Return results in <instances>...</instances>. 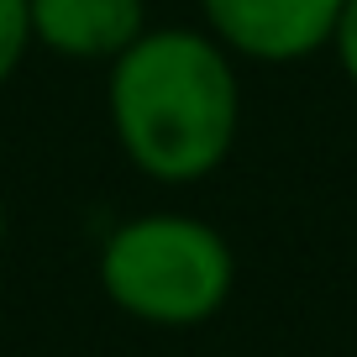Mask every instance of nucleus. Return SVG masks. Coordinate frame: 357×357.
Listing matches in <instances>:
<instances>
[{"mask_svg": "<svg viewBox=\"0 0 357 357\" xmlns=\"http://www.w3.org/2000/svg\"><path fill=\"white\" fill-rule=\"evenodd\" d=\"M105 121L142 178L205 184L242 137V63L205 26L158 22L105 63Z\"/></svg>", "mask_w": 357, "mask_h": 357, "instance_id": "f257e3e1", "label": "nucleus"}, {"mask_svg": "<svg viewBox=\"0 0 357 357\" xmlns=\"http://www.w3.org/2000/svg\"><path fill=\"white\" fill-rule=\"evenodd\" d=\"M331 53H336V63H342L347 84L357 89V0L342 6V22H336V32H331Z\"/></svg>", "mask_w": 357, "mask_h": 357, "instance_id": "423d86ee", "label": "nucleus"}, {"mask_svg": "<svg viewBox=\"0 0 357 357\" xmlns=\"http://www.w3.org/2000/svg\"><path fill=\"white\" fill-rule=\"evenodd\" d=\"M32 43L68 63H111L153 26L147 0H26Z\"/></svg>", "mask_w": 357, "mask_h": 357, "instance_id": "20e7f679", "label": "nucleus"}, {"mask_svg": "<svg viewBox=\"0 0 357 357\" xmlns=\"http://www.w3.org/2000/svg\"><path fill=\"white\" fill-rule=\"evenodd\" d=\"M6 231H11V215H6V200H0V247H6Z\"/></svg>", "mask_w": 357, "mask_h": 357, "instance_id": "0eeeda50", "label": "nucleus"}, {"mask_svg": "<svg viewBox=\"0 0 357 357\" xmlns=\"http://www.w3.org/2000/svg\"><path fill=\"white\" fill-rule=\"evenodd\" d=\"M200 26L236 63H305L326 53L347 0H195Z\"/></svg>", "mask_w": 357, "mask_h": 357, "instance_id": "7ed1b4c3", "label": "nucleus"}, {"mask_svg": "<svg viewBox=\"0 0 357 357\" xmlns=\"http://www.w3.org/2000/svg\"><path fill=\"white\" fill-rule=\"evenodd\" d=\"M32 6L26 0H0V89L11 84L32 58Z\"/></svg>", "mask_w": 357, "mask_h": 357, "instance_id": "39448f33", "label": "nucleus"}, {"mask_svg": "<svg viewBox=\"0 0 357 357\" xmlns=\"http://www.w3.org/2000/svg\"><path fill=\"white\" fill-rule=\"evenodd\" d=\"M95 279L121 315L158 331H190L226 310L236 252L221 226L190 211H142L105 231Z\"/></svg>", "mask_w": 357, "mask_h": 357, "instance_id": "f03ea898", "label": "nucleus"}]
</instances>
